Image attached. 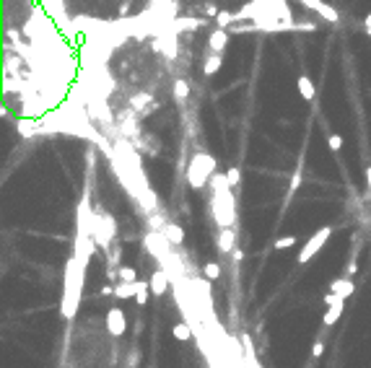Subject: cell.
Returning a JSON list of instances; mask_svg holds the SVG:
<instances>
[{
	"label": "cell",
	"mask_w": 371,
	"mask_h": 368,
	"mask_svg": "<svg viewBox=\"0 0 371 368\" xmlns=\"http://www.w3.org/2000/svg\"><path fill=\"white\" fill-rule=\"evenodd\" d=\"M215 158L211 153H195L187 163V184L192 189H203L208 182L215 177Z\"/></svg>",
	"instance_id": "6da1fadb"
},
{
	"label": "cell",
	"mask_w": 371,
	"mask_h": 368,
	"mask_svg": "<svg viewBox=\"0 0 371 368\" xmlns=\"http://www.w3.org/2000/svg\"><path fill=\"white\" fill-rule=\"evenodd\" d=\"M330 236H332V226H322L319 231H317V234L309 238V241H306V244L301 246V252H298L296 262H298V264H306V262H309L317 252L322 249L324 244H327V238H330Z\"/></svg>",
	"instance_id": "7a4b0ae2"
},
{
	"label": "cell",
	"mask_w": 371,
	"mask_h": 368,
	"mask_svg": "<svg viewBox=\"0 0 371 368\" xmlns=\"http://www.w3.org/2000/svg\"><path fill=\"white\" fill-rule=\"evenodd\" d=\"M125 329H128V319H125V311L112 306L109 311H106V332H109L112 337H122Z\"/></svg>",
	"instance_id": "3957f363"
},
{
	"label": "cell",
	"mask_w": 371,
	"mask_h": 368,
	"mask_svg": "<svg viewBox=\"0 0 371 368\" xmlns=\"http://www.w3.org/2000/svg\"><path fill=\"white\" fill-rule=\"evenodd\" d=\"M234 249H237V231L229 226V228H221L218 234V252L223 254H231Z\"/></svg>",
	"instance_id": "277c9868"
},
{
	"label": "cell",
	"mask_w": 371,
	"mask_h": 368,
	"mask_svg": "<svg viewBox=\"0 0 371 368\" xmlns=\"http://www.w3.org/2000/svg\"><path fill=\"white\" fill-rule=\"evenodd\" d=\"M330 290H332V293H338L340 298H350V296H353V290H356V285H353V280H350V278H335V280L330 283Z\"/></svg>",
	"instance_id": "5b68a950"
},
{
	"label": "cell",
	"mask_w": 371,
	"mask_h": 368,
	"mask_svg": "<svg viewBox=\"0 0 371 368\" xmlns=\"http://www.w3.org/2000/svg\"><path fill=\"white\" fill-rule=\"evenodd\" d=\"M151 293L153 296H164V293L169 290V278H166V272L164 270H156L151 275Z\"/></svg>",
	"instance_id": "8992f818"
},
{
	"label": "cell",
	"mask_w": 371,
	"mask_h": 368,
	"mask_svg": "<svg viewBox=\"0 0 371 368\" xmlns=\"http://www.w3.org/2000/svg\"><path fill=\"white\" fill-rule=\"evenodd\" d=\"M208 44H211V50L215 54H221L226 50V44H229V31H226V29H215L211 36H208Z\"/></svg>",
	"instance_id": "52a82bcc"
},
{
	"label": "cell",
	"mask_w": 371,
	"mask_h": 368,
	"mask_svg": "<svg viewBox=\"0 0 371 368\" xmlns=\"http://www.w3.org/2000/svg\"><path fill=\"white\" fill-rule=\"evenodd\" d=\"M296 88H298V94H301L306 101H314V96H317V88H314V83L306 76H298L296 78Z\"/></svg>",
	"instance_id": "ba28073f"
},
{
	"label": "cell",
	"mask_w": 371,
	"mask_h": 368,
	"mask_svg": "<svg viewBox=\"0 0 371 368\" xmlns=\"http://www.w3.org/2000/svg\"><path fill=\"white\" fill-rule=\"evenodd\" d=\"M343 309H345V301H340V303H335V306H327V311H324V316H322V324L324 327H332L335 321L340 319L343 314Z\"/></svg>",
	"instance_id": "9c48e42d"
},
{
	"label": "cell",
	"mask_w": 371,
	"mask_h": 368,
	"mask_svg": "<svg viewBox=\"0 0 371 368\" xmlns=\"http://www.w3.org/2000/svg\"><path fill=\"white\" fill-rule=\"evenodd\" d=\"M221 65H223V57H221V54H215V52H213L211 57L205 60V65H203V73H205L208 78H211V76H215V73L221 70Z\"/></svg>",
	"instance_id": "30bf717a"
},
{
	"label": "cell",
	"mask_w": 371,
	"mask_h": 368,
	"mask_svg": "<svg viewBox=\"0 0 371 368\" xmlns=\"http://www.w3.org/2000/svg\"><path fill=\"white\" fill-rule=\"evenodd\" d=\"M138 290V283H117L114 285V298H132Z\"/></svg>",
	"instance_id": "8fae6325"
},
{
	"label": "cell",
	"mask_w": 371,
	"mask_h": 368,
	"mask_svg": "<svg viewBox=\"0 0 371 368\" xmlns=\"http://www.w3.org/2000/svg\"><path fill=\"white\" fill-rule=\"evenodd\" d=\"M164 231H166V238L171 244H182L185 241V231H182V226H177V223H166L164 226Z\"/></svg>",
	"instance_id": "7c38bea8"
},
{
	"label": "cell",
	"mask_w": 371,
	"mask_h": 368,
	"mask_svg": "<svg viewBox=\"0 0 371 368\" xmlns=\"http://www.w3.org/2000/svg\"><path fill=\"white\" fill-rule=\"evenodd\" d=\"M317 16H322L324 18V21H330V24H335V21H338V11H335V8L332 5H327V3H319V5H317V11H314Z\"/></svg>",
	"instance_id": "4fadbf2b"
},
{
	"label": "cell",
	"mask_w": 371,
	"mask_h": 368,
	"mask_svg": "<svg viewBox=\"0 0 371 368\" xmlns=\"http://www.w3.org/2000/svg\"><path fill=\"white\" fill-rule=\"evenodd\" d=\"M148 293H151V283L138 280V290H135V301H138V306H146V303H148Z\"/></svg>",
	"instance_id": "5bb4252c"
},
{
	"label": "cell",
	"mask_w": 371,
	"mask_h": 368,
	"mask_svg": "<svg viewBox=\"0 0 371 368\" xmlns=\"http://www.w3.org/2000/svg\"><path fill=\"white\" fill-rule=\"evenodd\" d=\"M171 335H174L179 342H187V340L192 337V329H189L185 321H179V324H174V329H171Z\"/></svg>",
	"instance_id": "9a60e30c"
},
{
	"label": "cell",
	"mask_w": 371,
	"mask_h": 368,
	"mask_svg": "<svg viewBox=\"0 0 371 368\" xmlns=\"http://www.w3.org/2000/svg\"><path fill=\"white\" fill-rule=\"evenodd\" d=\"M215 21H218V29H229V26H231V24H237L239 18H237V13L218 11V16H215Z\"/></svg>",
	"instance_id": "2e32d148"
},
{
	"label": "cell",
	"mask_w": 371,
	"mask_h": 368,
	"mask_svg": "<svg viewBox=\"0 0 371 368\" xmlns=\"http://www.w3.org/2000/svg\"><path fill=\"white\" fill-rule=\"evenodd\" d=\"M174 96H177V101H185V99L189 96L187 80H174Z\"/></svg>",
	"instance_id": "e0dca14e"
},
{
	"label": "cell",
	"mask_w": 371,
	"mask_h": 368,
	"mask_svg": "<svg viewBox=\"0 0 371 368\" xmlns=\"http://www.w3.org/2000/svg\"><path fill=\"white\" fill-rule=\"evenodd\" d=\"M226 182H229L231 189L239 187V182H241V171H239V166H231L229 171H226Z\"/></svg>",
	"instance_id": "ac0fdd59"
},
{
	"label": "cell",
	"mask_w": 371,
	"mask_h": 368,
	"mask_svg": "<svg viewBox=\"0 0 371 368\" xmlns=\"http://www.w3.org/2000/svg\"><path fill=\"white\" fill-rule=\"evenodd\" d=\"M296 244V236H280V238H275V249L278 252H283V249H291V246Z\"/></svg>",
	"instance_id": "d6986e66"
},
{
	"label": "cell",
	"mask_w": 371,
	"mask_h": 368,
	"mask_svg": "<svg viewBox=\"0 0 371 368\" xmlns=\"http://www.w3.org/2000/svg\"><path fill=\"white\" fill-rule=\"evenodd\" d=\"M203 272H205L208 280H218V278H221V267H218L215 262H208L205 267H203Z\"/></svg>",
	"instance_id": "ffe728a7"
},
{
	"label": "cell",
	"mask_w": 371,
	"mask_h": 368,
	"mask_svg": "<svg viewBox=\"0 0 371 368\" xmlns=\"http://www.w3.org/2000/svg\"><path fill=\"white\" fill-rule=\"evenodd\" d=\"M120 283H138V272L132 267H120Z\"/></svg>",
	"instance_id": "44dd1931"
},
{
	"label": "cell",
	"mask_w": 371,
	"mask_h": 368,
	"mask_svg": "<svg viewBox=\"0 0 371 368\" xmlns=\"http://www.w3.org/2000/svg\"><path fill=\"white\" fill-rule=\"evenodd\" d=\"M327 145H330L332 153H338V151L343 148V137H340L338 132H330V135H327Z\"/></svg>",
	"instance_id": "7402d4cb"
},
{
	"label": "cell",
	"mask_w": 371,
	"mask_h": 368,
	"mask_svg": "<svg viewBox=\"0 0 371 368\" xmlns=\"http://www.w3.org/2000/svg\"><path fill=\"white\" fill-rule=\"evenodd\" d=\"M298 187H301V163H298L296 171H293V179H291V189H288V195H293Z\"/></svg>",
	"instance_id": "603a6c76"
},
{
	"label": "cell",
	"mask_w": 371,
	"mask_h": 368,
	"mask_svg": "<svg viewBox=\"0 0 371 368\" xmlns=\"http://www.w3.org/2000/svg\"><path fill=\"white\" fill-rule=\"evenodd\" d=\"M356 254H358V249H353V254H350V262H348V267H345V278H353V275H356V270H358Z\"/></svg>",
	"instance_id": "cb8c5ba5"
},
{
	"label": "cell",
	"mask_w": 371,
	"mask_h": 368,
	"mask_svg": "<svg viewBox=\"0 0 371 368\" xmlns=\"http://www.w3.org/2000/svg\"><path fill=\"white\" fill-rule=\"evenodd\" d=\"M322 353H324V342H322V340H317L314 347H312V358H322Z\"/></svg>",
	"instance_id": "d4e9b609"
},
{
	"label": "cell",
	"mask_w": 371,
	"mask_h": 368,
	"mask_svg": "<svg viewBox=\"0 0 371 368\" xmlns=\"http://www.w3.org/2000/svg\"><path fill=\"white\" fill-rule=\"evenodd\" d=\"M138 363H140V353H138V350H132V353H130V358H128V368H138Z\"/></svg>",
	"instance_id": "484cf974"
},
{
	"label": "cell",
	"mask_w": 371,
	"mask_h": 368,
	"mask_svg": "<svg viewBox=\"0 0 371 368\" xmlns=\"http://www.w3.org/2000/svg\"><path fill=\"white\" fill-rule=\"evenodd\" d=\"M298 3H301L304 8H309V11H317V5H319L322 0H298Z\"/></svg>",
	"instance_id": "4316f807"
},
{
	"label": "cell",
	"mask_w": 371,
	"mask_h": 368,
	"mask_svg": "<svg viewBox=\"0 0 371 368\" xmlns=\"http://www.w3.org/2000/svg\"><path fill=\"white\" fill-rule=\"evenodd\" d=\"M205 13H208V16H213V18H215V16H218V8H215V5H213V3H208V5H205Z\"/></svg>",
	"instance_id": "83f0119b"
},
{
	"label": "cell",
	"mask_w": 371,
	"mask_h": 368,
	"mask_svg": "<svg viewBox=\"0 0 371 368\" xmlns=\"http://www.w3.org/2000/svg\"><path fill=\"white\" fill-rule=\"evenodd\" d=\"M231 257H234L237 262H241V260H244V252H241V249H234V252H231Z\"/></svg>",
	"instance_id": "f1b7e54d"
},
{
	"label": "cell",
	"mask_w": 371,
	"mask_h": 368,
	"mask_svg": "<svg viewBox=\"0 0 371 368\" xmlns=\"http://www.w3.org/2000/svg\"><path fill=\"white\" fill-rule=\"evenodd\" d=\"M366 187H369V192H371V166H366Z\"/></svg>",
	"instance_id": "f546056e"
},
{
	"label": "cell",
	"mask_w": 371,
	"mask_h": 368,
	"mask_svg": "<svg viewBox=\"0 0 371 368\" xmlns=\"http://www.w3.org/2000/svg\"><path fill=\"white\" fill-rule=\"evenodd\" d=\"M364 26H366V29H371V13H369V16L364 18Z\"/></svg>",
	"instance_id": "4dcf8cb0"
},
{
	"label": "cell",
	"mask_w": 371,
	"mask_h": 368,
	"mask_svg": "<svg viewBox=\"0 0 371 368\" xmlns=\"http://www.w3.org/2000/svg\"><path fill=\"white\" fill-rule=\"evenodd\" d=\"M252 3H265V0H252Z\"/></svg>",
	"instance_id": "1f68e13d"
},
{
	"label": "cell",
	"mask_w": 371,
	"mask_h": 368,
	"mask_svg": "<svg viewBox=\"0 0 371 368\" xmlns=\"http://www.w3.org/2000/svg\"><path fill=\"white\" fill-rule=\"evenodd\" d=\"M151 368H156V366H151Z\"/></svg>",
	"instance_id": "d6a6232c"
}]
</instances>
